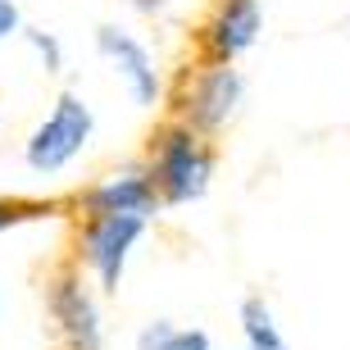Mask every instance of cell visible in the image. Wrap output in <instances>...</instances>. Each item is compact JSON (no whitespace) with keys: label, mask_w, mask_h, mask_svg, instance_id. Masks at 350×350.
I'll list each match as a JSON object with an SVG mask.
<instances>
[{"label":"cell","mask_w":350,"mask_h":350,"mask_svg":"<svg viewBox=\"0 0 350 350\" xmlns=\"http://www.w3.org/2000/svg\"><path fill=\"white\" fill-rule=\"evenodd\" d=\"M14 27H18V10H14L10 0H0V37H5V32H14Z\"/></svg>","instance_id":"cell-12"},{"label":"cell","mask_w":350,"mask_h":350,"mask_svg":"<svg viewBox=\"0 0 350 350\" xmlns=\"http://www.w3.org/2000/svg\"><path fill=\"white\" fill-rule=\"evenodd\" d=\"M87 200H91L96 214H142L146 219V214L155 209V187H150V178H142V173H123V178L100 182Z\"/></svg>","instance_id":"cell-8"},{"label":"cell","mask_w":350,"mask_h":350,"mask_svg":"<svg viewBox=\"0 0 350 350\" xmlns=\"http://www.w3.org/2000/svg\"><path fill=\"white\" fill-rule=\"evenodd\" d=\"M14 219V214H10V209H5V205H0V228H5V223H10Z\"/></svg>","instance_id":"cell-14"},{"label":"cell","mask_w":350,"mask_h":350,"mask_svg":"<svg viewBox=\"0 0 350 350\" xmlns=\"http://www.w3.org/2000/svg\"><path fill=\"white\" fill-rule=\"evenodd\" d=\"M96 46L114 59L118 78L128 82V91H132V100L137 105H155L159 73H155V59H150V51H146L142 41L128 37V32H118V27H100V32H96Z\"/></svg>","instance_id":"cell-4"},{"label":"cell","mask_w":350,"mask_h":350,"mask_svg":"<svg viewBox=\"0 0 350 350\" xmlns=\"http://www.w3.org/2000/svg\"><path fill=\"white\" fill-rule=\"evenodd\" d=\"M137 350H209V337L200 327H173V323H150L137 337Z\"/></svg>","instance_id":"cell-10"},{"label":"cell","mask_w":350,"mask_h":350,"mask_svg":"<svg viewBox=\"0 0 350 350\" xmlns=\"http://www.w3.org/2000/svg\"><path fill=\"white\" fill-rule=\"evenodd\" d=\"M237 100H241V73L228 64H214L196 78L191 96H187V114H191L196 128H219L237 109Z\"/></svg>","instance_id":"cell-5"},{"label":"cell","mask_w":350,"mask_h":350,"mask_svg":"<svg viewBox=\"0 0 350 350\" xmlns=\"http://www.w3.org/2000/svg\"><path fill=\"white\" fill-rule=\"evenodd\" d=\"M159 5H164V0H137V10H146V14H155Z\"/></svg>","instance_id":"cell-13"},{"label":"cell","mask_w":350,"mask_h":350,"mask_svg":"<svg viewBox=\"0 0 350 350\" xmlns=\"http://www.w3.org/2000/svg\"><path fill=\"white\" fill-rule=\"evenodd\" d=\"M27 41H32V46H37V51L46 55V68L55 73V68H59V41L46 37V32H27Z\"/></svg>","instance_id":"cell-11"},{"label":"cell","mask_w":350,"mask_h":350,"mask_svg":"<svg viewBox=\"0 0 350 350\" xmlns=\"http://www.w3.org/2000/svg\"><path fill=\"white\" fill-rule=\"evenodd\" d=\"M155 182H159V191H164V200H173V205H187V200H196V196H205L209 155L187 128H169L164 137H159Z\"/></svg>","instance_id":"cell-2"},{"label":"cell","mask_w":350,"mask_h":350,"mask_svg":"<svg viewBox=\"0 0 350 350\" xmlns=\"http://www.w3.org/2000/svg\"><path fill=\"white\" fill-rule=\"evenodd\" d=\"M241 332H246V350H286L282 332H278L269 305L260 296L241 300Z\"/></svg>","instance_id":"cell-9"},{"label":"cell","mask_w":350,"mask_h":350,"mask_svg":"<svg viewBox=\"0 0 350 350\" xmlns=\"http://www.w3.org/2000/svg\"><path fill=\"white\" fill-rule=\"evenodd\" d=\"M55 319L64 323V341L68 350H100V327H96V305L82 286L59 282L55 291Z\"/></svg>","instance_id":"cell-7"},{"label":"cell","mask_w":350,"mask_h":350,"mask_svg":"<svg viewBox=\"0 0 350 350\" xmlns=\"http://www.w3.org/2000/svg\"><path fill=\"white\" fill-rule=\"evenodd\" d=\"M260 37V0H223V10L214 14L209 27V46L219 59H232Z\"/></svg>","instance_id":"cell-6"},{"label":"cell","mask_w":350,"mask_h":350,"mask_svg":"<svg viewBox=\"0 0 350 350\" xmlns=\"http://www.w3.org/2000/svg\"><path fill=\"white\" fill-rule=\"evenodd\" d=\"M146 232L142 214H96L87 223V237H82V255L96 273H100L105 286H118V273H123V260H128L132 241Z\"/></svg>","instance_id":"cell-3"},{"label":"cell","mask_w":350,"mask_h":350,"mask_svg":"<svg viewBox=\"0 0 350 350\" xmlns=\"http://www.w3.org/2000/svg\"><path fill=\"white\" fill-rule=\"evenodd\" d=\"M87 137H91V109L82 105V96L64 91V96L55 100L51 118L32 132V142H27V164H32L37 173L64 169L68 159L87 146Z\"/></svg>","instance_id":"cell-1"}]
</instances>
